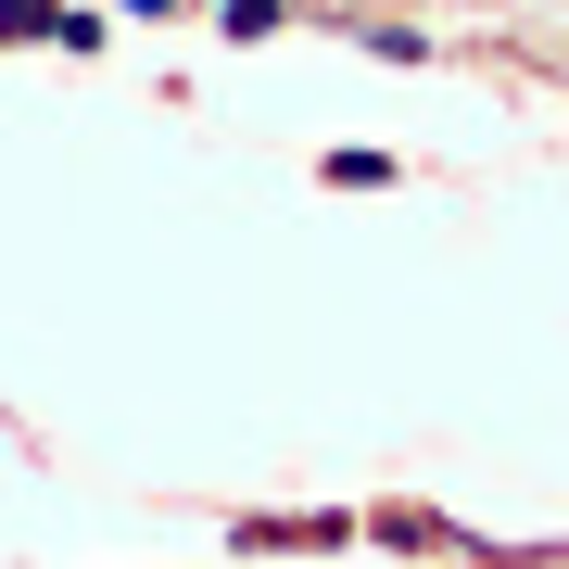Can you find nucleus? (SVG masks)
Here are the masks:
<instances>
[{
  "instance_id": "nucleus-1",
  "label": "nucleus",
  "mask_w": 569,
  "mask_h": 569,
  "mask_svg": "<svg viewBox=\"0 0 569 569\" xmlns=\"http://www.w3.org/2000/svg\"><path fill=\"white\" fill-rule=\"evenodd\" d=\"M228 545H253V557H329V545H355V519H241Z\"/></svg>"
},
{
  "instance_id": "nucleus-2",
  "label": "nucleus",
  "mask_w": 569,
  "mask_h": 569,
  "mask_svg": "<svg viewBox=\"0 0 569 569\" xmlns=\"http://www.w3.org/2000/svg\"><path fill=\"white\" fill-rule=\"evenodd\" d=\"M317 178H329V190H392V152H329Z\"/></svg>"
},
{
  "instance_id": "nucleus-3",
  "label": "nucleus",
  "mask_w": 569,
  "mask_h": 569,
  "mask_svg": "<svg viewBox=\"0 0 569 569\" xmlns=\"http://www.w3.org/2000/svg\"><path fill=\"white\" fill-rule=\"evenodd\" d=\"M0 39H63V0H0Z\"/></svg>"
},
{
  "instance_id": "nucleus-4",
  "label": "nucleus",
  "mask_w": 569,
  "mask_h": 569,
  "mask_svg": "<svg viewBox=\"0 0 569 569\" xmlns=\"http://www.w3.org/2000/svg\"><path fill=\"white\" fill-rule=\"evenodd\" d=\"M114 13H178V0H114Z\"/></svg>"
}]
</instances>
